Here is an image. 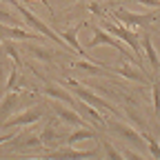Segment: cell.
Segmentation results:
<instances>
[{
	"mask_svg": "<svg viewBox=\"0 0 160 160\" xmlns=\"http://www.w3.org/2000/svg\"><path fill=\"white\" fill-rule=\"evenodd\" d=\"M100 45H107V47H113L120 56H125V60H129V62H133L136 67H140L142 69V62H140V58L138 56H133L125 45H122V40L120 38H116V36H111V33H107L105 29H100V27H93V38L89 40V49H96V47H100Z\"/></svg>",
	"mask_w": 160,
	"mask_h": 160,
	"instance_id": "6da1fadb",
	"label": "cell"
},
{
	"mask_svg": "<svg viewBox=\"0 0 160 160\" xmlns=\"http://www.w3.org/2000/svg\"><path fill=\"white\" fill-rule=\"evenodd\" d=\"M69 89H73V93L80 98V100H82V102H87V105H91V107H96L98 111H102V113H113V116H118L120 118V111L111 105V102H107V100L105 98H100V96H96V93H91V91H87L82 85H80V82H76V80H69Z\"/></svg>",
	"mask_w": 160,
	"mask_h": 160,
	"instance_id": "7a4b0ae2",
	"label": "cell"
},
{
	"mask_svg": "<svg viewBox=\"0 0 160 160\" xmlns=\"http://www.w3.org/2000/svg\"><path fill=\"white\" fill-rule=\"evenodd\" d=\"M16 9H18V13L22 16V18L27 20V22H29V25H31V27H33V29L40 33V36H47V38H51V40H56L58 45H62V49H65V51H71V47H69V45L65 42V40H62V36H58L56 31H51V29H49V27L42 22V20H40V18L33 13V11H29L25 5H16Z\"/></svg>",
	"mask_w": 160,
	"mask_h": 160,
	"instance_id": "3957f363",
	"label": "cell"
},
{
	"mask_svg": "<svg viewBox=\"0 0 160 160\" xmlns=\"http://www.w3.org/2000/svg\"><path fill=\"white\" fill-rule=\"evenodd\" d=\"M105 31L111 33V36H116V38H120L122 42H127L133 53H140V38H138V33H133L131 29H127V27H122V25L105 22Z\"/></svg>",
	"mask_w": 160,
	"mask_h": 160,
	"instance_id": "277c9868",
	"label": "cell"
},
{
	"mask_svg": "<svg viewBox=\"0 0 160 160\" xmlns=\"http://www.w3.org/2000/svg\"><path fill=\"white\" fill-rule=\"evenodd\" d=\"M42 116H45V109H42V107H33V109H27V111H22V113H18V116L7 118L2 127H7V129H16V127L33 125V122H38V120L42 118Z\"/></svg>",
	"mask_w": 160,
	"mask_h": 160,
	"instance_id": "5b68a950",
	"label": "cell"
},
{
	"mask_svg": "<svg viewBox=\"0 0 160 160\" xmlns=\"http://www.w3.org/2000/svg\"><path fill=\"white\" fill-rule=\"evenodd\" d=\"M113 18L120 20L122 25H129V27H142V25H149L156 20V13H131L127 9H113Z\"/></svg>",
	"mask_w": 160,
	"mask_h": 160,
	"instance_id": "8992f818",
	"label": "cell"
},
{
	"mask_svg": "<svg viewBox=\"0 0 160 160\" xmlns=\"http://www.w3.org/2000/svg\"><path fill=\"white\" fill-rule=\"evenodd\" d=\"M51 109H53V113L58 116V120H62V122H67V125H73V127H87V120L80 116L76 109H69V107H65V102H53L51 105Z\"/></svg>",
	"mask_w": 160,
	"mask_h": 160,
	"instance_id": "52a82bcc",
	"label": "cell"
},
{
	"mask_svg": "<svg viewBox=\"0 0 160 160\" xmlns=\"http://www.w3.org/2000/svg\"><path fill=\"white\" fill-rule=\"evenodd\" d=\"M105 125L113 131V133H118L120 138H125V140H129V142H133V145H142V133H138V131H133L129 125H125V122H120V120H107L105 118Z\"/></svg>",
	"mask_w": 160,
	"mask_h": 160,
	"instance_id": "ba28073f",
	"label": "cell"
},
{
	"mask_svg": "<svg viewBox=\"0 0 160 160\" xmlns=\"http://www.w3.org/2000/svg\"><path fill=\"white\" fill-rule=\"evenodd\" d=\"M107 71H111V73H118V76H125V78H129V80H133V82H142V85H149V78L142 73L145 69H140V67H129V65H122V67H107V65H102Z\"/></svg>",
	"mask_w": 160,
	"mask_h": 160,
	"instance_id": "9c48e42d",
	"label": "cell"
},
{
	"mask_svg": "<svg viewBox=\"0 0 160 160\" xmlns=\"http://www.w3.org/2000/svg\"><path fill=\"white\" fill-rule=\"evenodd\" d=\"M0 38H9V40H38L40 36L38 33H31V31H25L20 27H7V25H0Z\"/></svg>",
	"mask_w": 160,
	"mask_h": 160,
	"instance_id": "30bf717a",
	"label": "cell"
},
{
	"mask_svg": "<svg viewBox=\"0 0 160 160\" xmlns=\"http://www.w3.org/2000/svg\"><path fill=\"white\" fill-rule=\"evenodd\" d=\"M71 107H76L78 111H82L91 122L98 127V129H102L105 127V118H102V111H98L96 107H91V105H87V102H82V100H80V102H73Z\"/></svg>",
	"mask_w": 160,
	"mask_h": 160,
	"instance_id": "8fae6325",
	"label": "cell"
},
{
	"mask_svg": "<svg viewBox=\"0 0 160 160\" xmlns=\"http://www.w3.org/2000/svg\"><path fill=\"white\" fill-rule=\"evenodd\" d=\"M140 45H142V49H145V56H147V60H149L151 69H153V71H160V58H158V51H156V47H153V42H151V36H149V33H142Z\"/></svg>",
	"mask_w": 160,
	"mask_h": 160,
	"instance_id": "7c38bea8",
	"label": "cell"
},
{
	"mask_svg": "<svg viewBox=\"0 0 160 160\" xmlns=\"http://www.w3.org/2000/svg\"><path fill=\"white\" fill-rule=\"evenodd\" d=\"M98 151L91 149V151H78L73 147H65V149H51L49 156L51 158H89V156H96Z\"/></svg>",
	"mask_w": 160,
	"mask_h": 160,
	"instance_id": "4fadbf2b",
	"label": "cell"
},
{
	"mask_svg": "<svg viewBox=\"0 0 160 160\" xmlns=\"http://www.w3.org/2000/svg\"><path fill=\"white\" fill-rule=\"evenodd\" d=\"M42 91H45L49 98H53V100H60V102H65V105H73V98H71V93H67L65 89H60L58 85H51V82H47Z\"/></svg>",
	"mask_w": 160,
	"mask_h": 160,
	"instance_id": "5bb4252c",
	"label": "cell"
},
{
	"mask_svg": "<svg viewBox=\"0 0 160 160\" xmlns=\"http://www.w3.org/2000/svg\"><path fill=\"white\" fill-rule=\"evenodd\" d=\"M18 100H20L18 91H7L2 105H0V120H7V116H9V113L13 111V107L18 105Z\"/></svg>",
	"mask_w": 160,
	"mask_h": 160,
	"instance_id": "9a60e30c",
	"label": "cell"
},
{
	"mask_svg": "<svg viewBox=\"0 0 160 160\" xmlns=\"http://www.w3.org/2000/svg\"><path fill=\"white\" fill-rule=\"evenodd\" d=\"M76 69H82L85 73H91V76H105L107 69L102 65H98V62H91V60H76L73 62Z\"/></svg>",
	"mask_w": 160,
	"mask_h": 160,
	"instance_id": "2e32d148",
	"label": "cell"
},
{
	"mask_svg": "<svg viewBox=\"0 0 160 160\" xmlns=\"http://www.w3.org/2000/svg\"><path fill=\"white\" fill-rule=\"evenodd\" d=\"M91 138H98V133L93 129H87V127H78L73 133H69L67 142L73 145V142H80V140H91Z\"/></svg>",
	"mask_w": 160,
	"mask_h": 160,
	"instance_id": "e0dca14e",
	"label": "cell"
},
{
	"mask_svg": "<svg viewBox=\"0 0 160 160\" xmlns=\"http://www.w3.org/2000/svg\"><path fill=\"white\" fill-rule=\"evenodd\" d=\"M78 29H80V27H73V29H69V31H62L60 36H62V40H65V42H67V45H69V47H71L76 53H80V56H87V53H85V49L78 45V38H76Z\"/></svg>",
	"mask_w": 160,
	"mask_h": 160,
	"instance_id": "ac0fdd59",
	"label": "cell"
},
{
	"mask_svg": "<svg viewBox=\"0 0 160 160\" xmlns=\"http://www.w3.org/2000/svg\"><path fill=\"white\" fill-rule=\"evenodd\" d=\"M40 142L47 147H56V145H60V136H58V131H53V127H45V131L40 133Z\"/></svg>",
	"mask_w": 160,
	"mask_h": 160,
	"instance_id": "d6986e66",
	"label": "cell"
},
{
	"mask_svg": "<svg viewBox=\"0 0 160 160\" xmlns=\"http://www.w3.org/2000/svg\"><path fill=\"white\" fill-rule=\"evenodd\" d=\"M151 98H153V113L160 118V76L151 82Z\"/></svg>",
	"mask_w": 160,
	"mask_h": 160,
	"instance_id": "ffe728a7",
	"label": "cell"
},
{
	"mask_svg": "<svg viewBox=\"0 0 160 160\" xmlns=\"http://www.w3.org/2000/svg\"><path fill=\"white\" fill-rule=\"evenodd\" d=\"M16 87H22V80H20V76H18V69L11 67L9 69V80H7V85H5V93L7 91H16Z\"/></svg>",
	"mask_w": 160,
	"mask_h": 160,
	"instance_id": "44dd1931",
	"label": "cell"
},
{
	"mask_svg": "<svg viewBox=\"0 0 160 160\" xmlns=\"http://www.w3.org/2000/svg\"><path fill=\"white\" fill-rule=\"evenodd\" d=\"M142 138L147 140V145H149V153H151L153 158H160V142H158L151 133H147V131H142Z\"/></svg>",
	"mask_w": 160,
	"mask_h": 160,
	"instance_id": "7402d4cb",
	"label": "cell"
},
{
	"mask_svg": "<svg viewBox=\"0 0 160 160\" xmlns=\"http://www.w3.org/2000/svg\"><path fill=\"white\" fill-rule=\"evenodd\" d=\"M42 142H40V136H29L25 142H20V145H16L18 147V151H22V149H27V147H40Z\"/></svg>",
	"mask_w": 160,
	"mask_h": 160,
	"instance_id": "603a6c76",
	"label": "cell"
},
{
	"mask_svg": "<svg viewBox=\"0 0 160 160\" xmlns=\"http://www.w3.org/2000/svg\"><path fill=\"white\" fill-rule=\"evenodd\" d=\"M100 145H102V149L107 151V156H111V158H122V153L116 151V149L111 147V142H107V138H100Z\"/></svg>",
	"mask_w": 160,
	"mask_h": 160,
	"instance_id": "cb8c5ba5",
	"label": "cell"
},
{
	"mask_svg": "<svg viewBox=\"0 0 160 160\" xmlns=\"http://www.w3.org/2000/svg\"><path fill=\"white\" fill-rule=\"evenodd\" d=\"M5 51H7V53L11 56V60H13V62H16V65L20 67V56H18V49H16V47H13L11 42H5Z\"/></svg>",
	"mask_w": 160,
	"mask_h": 160,
	"instance_id": "d4e9b609",
	"label": "cell"
},
{
	"mask_svg": "<svg viewBox=\"0 0 160 160\" xmlns=\"http://www.w3.org/2000/svg\"><path fill=\"white\" fill-rule=\"evenodd\" d=\"M31 53H33V56H38V58H42V60H47V62H51V58H53V56H49V51L38 49V47H31Z\"/></svg>",
	"mask_w": 160,
	"mask_h": 160,
	"instance_id": "484cf974",
	"label": "cell"
},
{
	"mask_svg": "<svg viewBox=\"0 0 160 160\" xmlns=\"http://www.w3.org/2000/svg\"><path fill=\"white\" fill-rule=\"evenodd\" d=\"M129 2H138V5H147V7L160 9V0H129Z\"/></svg>",
	"mask_w": 160,
	"mask_h": 160,
	"instance_id": "4316f807",
	"label": "cell"
},
{
	"mask_svg": "<svg viewBox=\"0 0 160 160\" xmlns=\"http://www.w3.org/2000/svg\"><path fill=\"white\" fill-rule=\"evenodd\" d=\"M16 131H9V133H2V136H0V145H2V142H9V140H16Z\"/></svg>",
	"mask_w": 160,
	"mask_h": 160,
	"instance_id": "83f0119b",
	"label": "cell"
},
{
	"mask_svg": "<svg viewBox=\"0 0 160 160\" xmlns=\"http://www.w3.org/2000/svg\"><path fill=\"white\" fill-rule=\"evenodd\" d=\"M120 153H122V158H133V160H142V156H140V153H133V151H129V149L120 151Z\"/></svg>",
	"mask_w": 160,
	"mask_h": 160,
	"instance_id": "f1b7e54d",
	"label": "cell"
},
{
	"mask_svg": "<svg viewBox=\"0 0 160 160\" xmlns=\"http://www.w3.org/2000/svg\"><path fill=\"white\" fill-rule=\"evenodd\" d=\"M0 20H11V16L7 11H0Z\"/></svg>",
	"mask_w": 160,
	"mask_h": 160,
	"instance_id": "f546056e",
	"label": "cell"
},
{
	"mask_svg": "<svg viewBox=\"0 0 160 160\" xmlns=\"http://www.w3.org/2000/svg\"><path fill=\"white\" fill-rule=\"evenodd\" d=\"M7 2H11V5L16 7V5H20V0H7Z\"/></svg>",
	"mask_w": 160,
	"mask_h": 160,
	"instance_id": "4dcf8cb0",
	"label": "cell"
}]
</instances>
